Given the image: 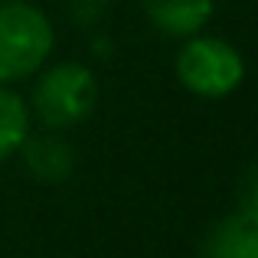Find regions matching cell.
I'll use <instances>...</instances> for the list:
<instances>
[{
	"label": "cell",
	"instance_id": "obj_6",
	"mask_svg": "<svg viewBox=\"0 0 258 258\" xmlns=\"http://www.w3.org/2000/svg\"><path fill=\"white\" fill-rule=\"evenodd\" d=\"M141 7L167 36H193L213 17V0H141Z\"/></svg>",
	"mask_w": 258,
	"mask_h": 258
},
{
	"label": "cell",
	"instance_id": "obj_5",
	"mask_svg": "<svg viewBox=\"0 0 258 258\" xmlns=\"http://www.w3.org/2000/svg\"><path fill=\"white\" fill-rule=\"evenodd\" d=\"M20 151H23L26 170L39 183H62V180H69L72 167H76V151H72V144H66L59 138V131L26 138Z\"/></svg>",
	"mask_w": 258,
	"mask_h": 258
},
{
	"label": "cell",
	"instance_id": "obj_8",
	"mask_svg": "<svg viewBox=\"0 0 258 258\" xmlns=\"http://www.w3.org/2000/svg\"><path fill=\"white\" fill-rule=\"evenodd\" d=\"M239 206H248V209H258V164L248 167L239 180Z\"/></svg>",
	"mask_w": 258,
	"mask_h": 258
},
{
	"label": "cell",
	"instance_id": "obj_9",
	"mask_svg": "<svg viewBox=\"0 0 258 258\" xmlns=\"http://www.w3.org/2000/svg\"><path fill=\"white\" fill-rule=\"evenodd\" d=\"M108 7V0H72L69 10L76 13V20H82V23H92L95 17H101V10Z\"/></svg>",
	"mask_w": 258,
	"mask_h": 258
},
{
	"label": "cell",
	"instance_id": "obj_2",
	"mask_svg": "<svg viewBox=\"0 0 258 258\" xmlns=\"http://www.w3.org/2000/svg\"><path fill=\"white\" fill-rule=\"evenodd\" d=\"M98 98L92 69L82 62H59L52 69H39L33 85L30 118H36L46 131H69L85 121Z\"/></svg>",
	"mask_w": 258,
	"mask_h": 258
},
{
	"label": "cell",
	"instance_id": "obj_4",
	"mask_svg": "<svg viewBox=\"0 0 258 258\" xmlns=\"http://www.w3.org/2000/svg\"><path fill=\"white\" fill-rule=\"evenodd\" d=\"M203 258H258V209L239 206L222 216L206 232Z\"/></svg>",
	"mask_w": 258,
	"mask_h": 258
},
{
	"label": "cell",
	"instance_id": "obj_7",
	"mask_svg": "<svg viewBox=\"0 0 258 258\" xmlns=\"http://www.w3.org/2000/svg\"><path fill=\"white\" fill-rule=\"evenodd\" d=\"M30 138V105L0 82V160L17 154Z\"/></svg>",
	"mask_w": 258,
	"mask_h": 258
},
{
	"label": "cell",
	"instance_id": "obj_1",
	"mask_svg": "<svg viewBox=\"0 0 258 258\" xmlns=\"http://www.w3.org/2000/svg\"><path fill=\"white\" fill-rule=\"evenodd\" d=\"M52 23L36 4L10 0L0 7V82H23L36 76L52 52Z\"/></svg>",
	"mask_w": 258,
	"mask_h": 258
},
{
	"label": "cell",
	"instance_id": "obj_3",
	"mask_svg": "<svg viewBox=\"0 0 258 258\" xmlns=\"http://www.w3.org/2000/svg\"><path fill=\"white\" fill-rule=\"evenodd\" d=\"M176 79L186 92L200 98H226L245 79V62L239 49L219 36H186L176 52Z\"/></svg>",
	"mask_w": 258,
	"mask_h": 258
}]
</instances>
